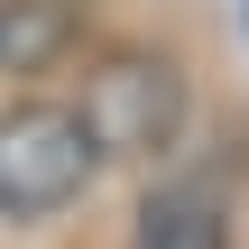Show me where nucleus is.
Listing matches in <instances>:
<instances>
[{"mask_svg":"<svg viewBox=\"0 0 249 249\" xmlns=\"http://www.w3.org/2000/svg\"><path fill=\"white\" fill-rule=\"evenodd\" d=\"M83 120H92L111 166H166L194 129V83L157 46H111L83 74Z\"/></svg>","mask_w":249,"mask_h":249,"instance_id":"nucleus-1","label":"nucleus"},{"mask_svg":"<svg viewBox=\"0 0 249 249\" xmlns=\"http://www.w3.org/2000/svg\"><path fill=\"white\" fill-rule=\"evenodd\" d=\"M129 249H231V194H222V176H166L139 203Z\"/></svg>","mask_w":249,"mask_h":249,"instance_id":"nucleus-3","label":"nucleus"},{"mask_svg":"<svg viewBox=\"0 0 249 249\" xmlns=\"http://www.w3.org/2000/svg\"><path fill=\"white\" fill-rule=\"evenodd\" d=\"M102 166L111 157H102L83 102H9L0 111V222H55V213H74Z\"/></svg>","mask_w":249,"mask_h":249,"instance_id":"nucleus-2","label":"nucleus"},{"mask_svg":"<svg viewBox=\"0 0 249 249\" xmlns=\"http://www.w3.org/2000/svg\"><path fill=\"white\" fill-rule=\"evenodd\" d=\"M83 46V0H0V74L37 83Z\"/></svg>","mask_w":249,"mask_h":249,"instance_id":"nucleus-4","label":"nucleus"}]
</instances>
